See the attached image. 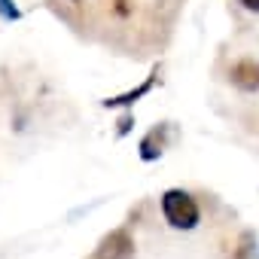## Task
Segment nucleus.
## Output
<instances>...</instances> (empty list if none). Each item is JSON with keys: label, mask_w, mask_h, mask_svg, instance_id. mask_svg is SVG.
<instances>
[{"label": "nucleus", "mask_w": 259, "mask_h": 259, "mask_svg": "<svg viewBox=\"0 0 259 259\" xmlns=\"http://www.w3.org/2000/svg\"><path fill=\"white\" fill-rule=\"evenodd\" d=\"M232 259H259V238H256V232H241Z\"/></svg>", "instance_id": "nucleus-6"}, {"label": "nucleus", "mask_w": 259, "mask_h": 259, "mask_svg": "<svg viewBox=\"0 0 259 259\" xmlns=\"http://www.w3.org/2000/svg\"><path fill=\"white\" fill-rule=\"evenodd\" d=\"M162 213H165L168 226L171 229H180V232L195 229L198 220H201V210H198L195 198L189 192H183V189H168L162 195Z\"/></svg>", "instance_id": "nucleus-1"}, {"label": "nucleus", "mask_w": 259, "mask_h": 259, "mask_svg": "<svg viewBox=\"0 0 259 259\" xmlns=\"http://www.w3.org/2000/svg\"><path fill=\"white\" fill-rule=\"evenodd\" d=\"M156 79H159V64L153 67V73H150V76H147V79H144L138 89L125 92V95H116V98H107V101H104V107H132L135 101H141V98H144V95L153 89V82H156Z\"/></svg>", "instance_id": "nucleus-5"}, {"label": "nucleus", "mask_w": 259, "mask_h": 259, "mask_svg": "<svg viewBox=\"0 0 259 259\" xmlns=\"http://www.w3.org/2000/svg\"><path fill=\"white\" fill-rule=\"evenodd\" d=\"M238 4L244 10H250V13H259V0H238Z\"/></svg>", "instance_id": "nucleus-9"}, {"label": "nucleus", "mask_w": 259, "mask_h": 259, "mask_svg": "<svg viewBox=\"0 0 259 259\" xmlns=\"http://www.w3.org/2000/svg\"><path fill=\"white\" fill-rule=\"evenodd\" d=\"M128 128H132V116H122V119H119V138L128 135Z\"/></svg>", "instance_id": "nucleus-8"}, {"label": "nucleus", "mask_w": 259, "mask_h": 259, "mask_svg": "<svg viewBox=\"0 0 259 259\" xmlns=\"http://www.w3.org/2000/svg\"><path fill=\"white\" fill-rule=\"evenodd\" d=\"M135 256V238L128 235V229H113L110 235L101 238L95 259H132Z\"/></svg>", "instance_id": "nucleus-2"}, {"label": "nucleus", "mask_w": 259, "mask_h": 259, "mask_svg": "<svg viewBox=\"0 0 259 259\" xmlns=\"http://www.w3.org/2000/svg\"><path fill=\"white\" fill-rule=\"evenodd\" d=\"M0 19L4 22H19L22 19V10L16 7V0H0Z\"/></svg>", "instance_id": "nucleus-7"}, {"label": "nucleus", "mask_w": 259, "mask_h": 259, "mask_svg": "<svg viewBox=\"0 0 259 259\" xmlns=\"http://www.w3.org/2000/svg\"><path fill=\"white\" fill-rule=\"evenodd\" d=\"M229 79H232V85L241 89V92H259V64H256L253 58H241V61L232 64Z\"/></svg>", "instance_id": "nucleus-3"}, {"label": "nucleus", "mask_w": 259, "mask_h": 259, "mask_svg": "<svg viewBox=\"0 0 259 259\" xmlns=\"http://www.w3.org/2000/svg\"><path fill=\"white\" fill-rule=\"evenodd\" d=\"M168 122H162V125H156L153 132H147V138L141 141V159L144 162H156L162 153H165V144H168Z\"/></svg>", "instance_id": "nucleus-4"}]
</instances>
